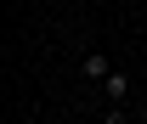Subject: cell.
<instances>
[{"label": "cell", "mask_w": 147, "mask_h": 124, "mask_svg": "<svg viewBox=\"0 0 147 124\" xmlns=\"http://www.w3.org/2000/svg\"><path fill=\"white\" fill-rule=\"evenodd\" d=\"M102 96H108V102H130V96H136V90H130V73L113 68L108 79H102Z\"/></svg>", "instance_id": "cell-1"}, {"label": "cell", "mask_w": 147, "mask_h": 124, "mask_svg": "<svg viewBox=\"0 0 147 124\" xmlns=\"http://www.w3.org/2000/svg\"><path fill=\"white\" fill-rule=\"evenodd\" d=\"M79 73L102 85V79H108V73H113V62H108V56H102V51H85V62H79Z\"/></svg>", "instance_id": "cell-2"}, {"label": "cell", "mask_w": 147, "mask_h": 124, "mask_svg": "<svg viewBox=\"0 0 147 124\" xmlns=\"http://www.w3.org/2000/svg\"><path fill=\"white\" fill-rule=\"evenodd\" d=\"M102 124H130V113H125V107H119V102H113L108 113H102Z\"/></svg>", "instance_id": "cell-3"}, {"label": "cell", "mask_w": 147, "mask_h": 124, "mask_svg": "<svg viewBox=\"0 0 147 124\" xmlns=\"http://www.w3.org/2000/svg\"><path fill=\"white\" fill-rule=\"evenodd\" d=\"M130 124H147V102H142V107H136V119H130Z\"/></svg>", "instance_id": "cell-4"}]
</instances>
